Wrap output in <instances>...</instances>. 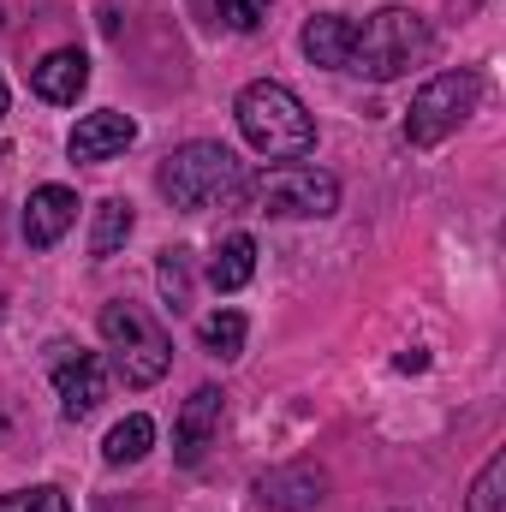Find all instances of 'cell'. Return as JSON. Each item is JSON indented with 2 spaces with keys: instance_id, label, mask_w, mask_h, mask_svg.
<instances>
[{
  "instance_id": "obj_1",
  "label": "cell",
  "mask_w": 506,
  "mask_h": 512,
  "mask_svg": "<svg viewBox=\"0 0 506 512\" xmlns=\"http://www.w3.org/2000/svg\"><path fill=\"white\" fill-rule=\"evenodd\" d=\"M155 185H161V197H167L173 209L209 215V209L239 203V191H245V161H239L227 143H185V149H173V155L161 161Z\"/></svg>"
},
{
  "instance_id": "obj_2",
  "label": "cell",
  "mask_w": 506,
  "mask_h": 512,
  "mask_svg": "<svg viewBox=\"0 0 506 512\" xmlns=\"http://www.w3.org/2000/svg\"><path fill=\"white\" fill-rule=\"evenodd\" d=\"M239 131H245V143H251L256 155H268V161H298V155L316 149L310 108L286 84H274V78H256V84L239 90Z\"/></svg>"
},
{
  "instance_id": "obj_3",
  "label": "cell",
  "mask_w": 506,
  "mask_h": 512,
  "mask_svg": "<svg viewBox=\"0 0 506 512\" xmlns=\"http://www.w3.org/2000/svg\"><path fill=\"white\" fill-rule=\"evenodd\" d=\"M429 42L435 36H429V24L411 6H381L376 18L358 24V42H352V66L346 72H364L376 84H393V78H405L411 66L429 60Z\"/></svg>"
},
{
  "instance_id": "obj_4",
  "label": "cell",
  "mask_w": 506,
  "mask_h": 512,
  "mask_svg": "<svg viewBox=\"0 0 506 512\" xmlns=\"http://www.w3.org/2000/svg\"><path fill=\"white\" fill-rule=\"evenodd\" d=\"M477 96H483V78L477 72H441V78H429L411 96V108H405V143L411 149H435L441 137H453V131L471 120Z\"/></svg>"
},
{
  "instance_id": "obj_5",
  "label": "cell",
  "mask_w": 506,
  "mask_h": 512,
  "mask_svg": "<svg viewBox=\"0 0 506 512\" xmlns=\"http://www.w3.org/2000/svg\"><path fill=\"white\" fill-rule=\"evenodd\" d=\"M102 340L114 346V364H120L126 387L161 382V376H167V364H173L167 334H161L143 310H131V304H108V310H102Z\"/></svg>"
},
{
  "instance_id": "obj_6",
  "label": "cell",
  "mask_w": 506,
  "mask_h": 512,
  "mask_svg": "<svg viewBox=\"0 0 506 512\" xmlns=\"http://www.w3.org/2000/svg\"><path fill=\"white\" fill-rule=\"evenodd\" d=\"M256 203H262V215H274V221L334 215V209H340V179H334V173H316V167H274V173L256 185Z\"/></svg>"
},
{
  "instance_id": "obj_7",
  "label": "cell",
  "mask_w": 506,
  "mask_h": 512,
  "mask_svg": "<svg viewBox=\"0 0 506 512\" xmlns=\"http://www.w3.org/2000/svg\"><path fill=\"white\" fill-rule=\"evenodd\" d=\"M256 501L274 512L322 507L328 501V471H316V465H274V471L256 477Z\"/></svg>"
},
{
  "instance_id": "obj_8",
  "label": "cell",
  "mask_w": 506,
  "mask_h": 512,
  "mask_svg": "<svg viewBox=\"0 0 506 512\" xmlns=\"http://www.w3.org/2000/svg\"><path fill=\"white\" fill-rule=\"evenodd\" d=\"M221 387H197L191 399H185V411H179V423H173V459L179 465H203V453H209V441H215V429H221Z\"/></svg>"
},
{
  "instance_id": "obj_9",
  "label": "cell",
  "mask_w": 506,
  "mask_h": 512,
  "mask_svg": "<svg viewBox=\"0 0 506 512\" xmlns=\"http://www.w3.org/2000/svg\"><path fill=\"white\" fill-rule=\"evenodd\" d=\"M78 221V197L66 185H36L30 203H24V245L30 251H48L66 239V227Z\"/></svg>"
},
{
  "instance_id": "obj_10",
  "label": "cell",
  "mask_w": 506,
  "mask_h": 512,
  "mask_svg": "<svg viewBox=\"0 0 506 512\" xmlns=\"http://www.w3.org/2000/svg\"><path fill=\"white\" fill-rule=\"evenodd\" d=\"M54 393H60V411H66L72 423H84V417L108 399V370H102V358H96V352L66 358V364L54 370Z\"/></svg>"
},
{
  "instance_id": "obj_11",
  "label": "cell",
  "mask_w": 506,
  "mask_h": 512,
  "mask_svg": "<svg viewBox=\"0 0 506 512\" xmlns=\"http://www.w3.org/2000/svg\"><path fill=\"white\" fill-rule=\"evenodd\" d=\"M137 143V120L131 114H114V108H102V114H90V120H78L72 131V161H108V155H120Z\"/></svg>"
},
{
  "instance_id": "obj_12",
  "label": "cell",
  "mask_w": 506,
  "mask_h": 512,
  "mask_svg": "<svg viewBox=\"0 0 506 512\" xmlns=\"http://www.w3.org/2000/svg\"><path fill=\"white\" fill-rule=\"evenodd\" d=\"M352 42H358V24L340 18V12H322V18L304 24V54H310V66L346 72V66H352Z\"/></svg>"
},
{
  "instance_id": "obj_13",
  "label": "cell",
  "mask_w": 506,
  "mask_h": 512,
  "mask_svg": "<svg viewBox=\"0 0 506 512\" xmlns=\"http://www.w3.org/2000/svg\"><path fill=\"white\" fill-rule=\"evenodd\" d=\"M84 84H90V60H84L78 48H54V54L30 72V90H36L42 102H78Z\"/></svg>"
},
{
  "instance_id": "obj_14",
  "label": "cell",
  "mask_w": 506,
  "mask_h": 512,
  "mask_svg": "<svg viewBox=\"0 0 506 512\" xmlns=\"http://www.w3.org/2000/svg\"><path fill=\"white\" fill-rule=\"evenodd\" d=\"M251 274H256V239L251 233H233V239L215 245V256H209V286H215V292H239Z\"/></svg>"
},
{
  "instance_id": "obj_15",
  "label": "cell",
  "mask_w": 506,
  "mask_h": 512,
  "mask_svg": "<svg viewBox=\"0 0 506 512\" xmlns=\"http://www.w3.org/2000/svg\"><path fill=\"white\" fill-rule=\"evenodd\" d=\"M149 447H155V423H149L143 411H131L126 423H114V429H108V441H102V459H108V465H137Z\"/></svg>"
},
{
  "instance_id": "obj_16",
  "label": "cell",
  "mask_w": 506,
  "mask_h": 512,
  "mask_svg": "<svg viewBox=\"0 0 506 512\" xmlns=\"http://www.w3.org/2000/svg\"><path fill=\"white\" fill-rule=\"evenodd\" d=\"M131 227H137L131 203H120V197L102 203V209H96V227H90V256H114L131 239Z\"/></svg>"
},
{
  "instance_id": "obj_17",
  "label": "cell",
  "mask_w": 506,
  "mask_h": 512,
  "mask_svg": "<svg viewBox=\"0 0 506 512\" xmlns=\"http://www.w3.org/2000/svg\"><path fill=\"white\" fill-rule=\"evenodd\" d=\"M155 286H161V304H167V310H185V304H191V251H185V245L161 251Z\"/></svg>"
},
{
  "instance_id": "obj_18",
  "label": "cell",
  "mask_w": 506,
  "mask_h": 512,
  "mask_svg": "<svg viewBox=\"0 0 506 512\" xmlns=\"http://www.w3.org/2000/svg\"><path fill=\"white\" fill-rule=\"evenodd\" d=\"M197 340H203L209 358H239L245 352V316L239 310H215V316H203Z\"/></svg>"
},
{
  "instance_id": "obj_19",
  "label": "cell",
  "mask_w": 506,
  "mask_h": 512,
  "mask_svg": "<svg viewBox=\"0 0 506 512\" xmlns=\"http://www.w3.org/2000/svg\"><path fill=\"white\" fill-rule=\"evenodd\" d=\"M0 512H72V507L54 483H36V489H18V495H0Z\"/></svg>"
},
{
  "instance_id": "obj_20",
  "label": "cell",
  "mask_w": 506,
  "mask_h": 512,
  "mask_svg": "<svg viewBox=\"0 0 506 512\" xmlns=\"http://www.w3.org/2000/svg\"><path fill=\"white\" fill-rule=\"evenodd\" d=\"M501 483H506V453H495L471 489V512H501Z\"/></svg>"
},
{
  "instance_id": "obj_21",
  "label": "cell",
  "mask_w": 506,
  "mask_h": 512,
  "mask_svg": "<svg viewBox=\"0 0 506 512\" xmlns=\"http://www.w3.org/2000/svg\"><path fill=\"white\" fill-rule=\"evenodd\" d=\"M221 6V18L233 24V30H256L262 18H268V0H215Z\"/></svg>"
},
{
  "instance_id": "obj_22",
  "label": "cell",
  "mask_w": 506,
  "mask_h": 512,
  "mask_svg": "<svg viewBox=\"0 0 506 512\" xmlns=\"http://www.w3.org/2000/svg\"><path fill=\"white\" fill-rule=\"evenodd\" d=\"M6 102H12V96H6V78H0V120H6Z\"/></svg>"
}]
</instances>
